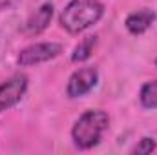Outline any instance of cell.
<instances>
[{"mask_svg": "<svg viewBox=\"0 0 157 155\" xmlns=\"http://www.w3.org/2000/svg\"><path fill=\"white\" fill-rule=\"evenodd\" d=\"M104 17V4L99 0H71L59 15L60 28L70 33L78 35L95 26Z\"/></svg>", "mask_w": 157, "mask_h": 155, "instance_id": "cell-1", "label": "cell"}, {"mask_svg": "<svg viewBox=\"0 0 157 155\" xmlns=\"http://www.w3.org/2000/svg\"><path fill=\"white\" fill-rule=\"evenodd\" d=\"M110 128V115L102 110H88L78 117L71 128V141L78 150L97 146Z\"/></svg>", "mask_w": 157, "mask_h": 155, "instance_id": "cell-2", "label": "cell"}, {"mask_svg": "<svg viewBox=\"0 0 157 155\" xmlns=\"http://www.w3.org/2000/svg\"><path fill=\"white\" fill-rule=\"evenodd\" d=\"M64 51V46L59 42H35L26 46L24 49L18 51L17 55V64L22 68H29V66H37L42 62L53 60L57 59L60 53Z\"/></svg>", "mask_w": 157, "mask_h": 155, "instance_id": "cell-3", "label": "cell"}, {"mask_svg": "<svg viewBox=\"0 0 157 155\" xmlns=\"http://www.w3.org/2000/svg\"><path fill=\"white\" fill-rule=\"evenodd\" d=\"M28 86H29V78L26 73H15L6 78L0 84V113L17 106L26 95Z\"/></svg>", "mask_w": 157, "mask_h": 155, "instance_id": "cell-4", "label": "cell"}, {"mask_svg": "<svg viewBox=\"0 0 157 155\" xmlns=\"http://www.w3.org/2000/svg\"><path fill=\"white\" fill-rule=\"evenodd\" d=\"M99 84V71L93 66H84L78 68L77 71L71 73L66 84V95L70 99H80L88 95L95 86Z\"/></svg>", "mask_w": 157, "mask_h": 155, "instance_id": "cell-5", "label": "cell"}, {"mask_svg": "<svg viewBox=\"0 0 157 155\" xmlns=\"http://www.w3.org/2000/svg\"><path fill=\"white\" fill-rule=\"evenodd\" d=\"M53 13H55V7L51 2H44L39 9H35L28 20L24 22L22 26V33L28 35V37H37L42 31L48 29V26L51 24V18H53Z\"/></svg>", "mask_w": 157, "mask_h": 155, "instance_id": "cell-6", "label": "cell"}, {"mask_svg": "<svg viewBox=\"0 0 157 155\" xmlns=\"http://www.w3.org/2000/svg\"><path fill=\"white\" fill-rule=\"evenodd\" d=\"M157 15L155 11H152V9H148V7H143V9H137V11H132L128 17H126V20H124V28L128 29V33L130 35H143V33H146L150 28H152V24L155 22Z\"/></svg>", "mask_w": 157, "mask_h": 155, "instance_id": "cell-7", "label": "cell"}, {"mask_svg": "<svg viewBox=\"0 0 157 155\" xmlns=\"http://www.w3.org/2000/svg\"><path fill=\"white\" fill-rule=\"evenodd\" d=\"M139 102L146 110H157V78L143 84L139 91Z\"/></svg>", "mask_w": 157, "mask_h": 155, "instance_id": "cell-8", "label": "cell"}, {"mask_svg": "<svg viewBox=\"0 0 157 155\" xmlns=\"http://www.w3.org/2000/svg\"><path fill=\"white\" fill-rule=\"evenodd\" d=\"M95 46H97V37H95V35H93V37H86V39H82L77 46L73 47L71 62H86V60L91 57Z\"/></svg>", "mask_w": 157, "mask_h": 155, "instance_id": "cell-9", "label": "cell"}, {"mask_svg": "<svg viewBox=\"0 0 157 155\" xmlns=\"http://www.w3.org/2000/svg\"><path fill=\"white\" fill-rule=\"evenodd\" d=\"M157 148V142L154 137H143V139H139L137 141V144L130 150V153L133 155H148L152 153V152H155Z\"/></svg>", "mask_w": 157, "mask_h": 155, "instance_id": "cell-10", "label": "cell"}, {"mask_svg": "<svg viewBox=\"0 0 157 155\" xmlns=\"http://www.w3.org/2000/svg\"><path fill=\"white\" fill-rule=\"evenodd\" d=\"M155 66H157V59H155Z\"/></svg>", "mask_w": 157, "mask_h": 155, "instance_id": "cell-11", "label": "cell"}]
</instances>
